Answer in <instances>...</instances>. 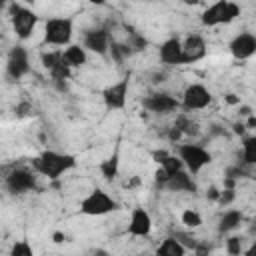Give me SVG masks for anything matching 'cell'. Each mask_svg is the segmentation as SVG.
Here are the masks:
<instances>
[{"instance_id":"37","label":"cell","mask_w":256,"mask_h":256,"mask_svg":"<svg viewBox=\"0 0 256 256\" xmlns=\"http://www.w3.org/2000/svg\"><path fill=\"white\" fill-rule=\"evenodd\" d=\"M224 100H226V104H240V98L236 94H226Z\"/></svg>"},{"instance_id":"39","label":"cell","mask_w":256,"mask_h":256,"mask_svg":"<svg viewBox=\"0 0 256 256\" xmlns=\"http://www.w3.org/2000/svg\"><path fill=\"white\" fill-rule=\"evenodd\" d=\"M248 130H252L254 126H256V116L254 114H248V120H246V124H244Z\"/></svg>"},{"instance_id":"1","label":"cell","mask_w":256,"mask_h":256,"mask_svg":"<svg viewBox=\"0 0 256 256\" xmlns=\"http://www.w3.org/2000/svg\"><path fill=\"white\" fill-rule=\"evenodd\" d=\"M74 166H76V158L72 154H62L56 150H44L32 158V170L36 174L46 176L48 180L60 178L64 172L72 170Z\"/></svg>"},{"instance_id":"2","label":"cell","mask_w":256,"mask_h":256,"mask_svg":"<svg viewBox=\"0 0 256 256\" xmlns=\"http://www.w3.org/2000/svg\"><path fill=\"white\" fill-rule=\"evenodd\" d=\"M74 34V20L68 16H54L44 22V44L68 46Z\"/></svg>"},{"instance_id":"11","label":"cell","mask_w":256,"mask_h":256,"mask_svg":"<svg viewBox=\"0 0 256 256\" xmlns=\"http://www.w3.org/2000/svg\"><path fill=\"white\" fill-rule=\"evenodd\" d=\"M142 106L152 114H170L180 108V100L168 92H154L142 98Z\"/></svg>"},{"instance_id":"27","label":"cell","mask_w":256,"mask_h":256,"mask_svg":"<svg viewBox=\"0 0 256 256\" xmlns=\"http://www.w3.org/2000/svg\"><path fill=\"white\" fill-rule=\"evenodd\" d=\"M182 224H186L188 228H198V226H202V216H200L196 210L186 208V210L182 212Z\"/></svg>"},{"instance_id":"18","label":"cell","mask_w":256,"mask_h":256,"mask_svg":"<svg viewBox=\"0 0 256 256\" xmlns=\"http://www.w3.org/2000/svg\"><path fill=\"white\" fill-rule=\"evenodd\" d=\"M62 58L70 68H82L88 62V54L82 44H68L62 50Z\"/></svg>"},{"instance_id":"29","label":"cell","mask_w":256,"mask_h":256,"mask_svg":"<svg viewBox=\"0 0 256 256\" xmlns=\"http://www.w3.org/2000/svg\"><path fill=\"white\" fill-rule=\"evenodd\" d=\"M10 254H12V256H32L34 250H32V246H30L26 240H20V242H16V244L10 248Z\"/></svg>"},{"instance_id":"7","label":"cell","mask_w":256,"mask_h":256,"mask_svg":"<svg viewBox=\"0 0 256 256\" xmlns=\"http://www.w3.org/2000/svg\"><path fill=\"white\" fill-rule=\"evenodd\" d=\"M4 186L6 190L12 194V196H20V194H28V192H34L38 188V182H36V172L34 170H28V168H12L6 178H4Z\"/></svg>"},{"instance_id":"28","label":"cell","mask_w":256,"mask_h":256,"mask_svg":"<svg viewBox=\"0 0 256 256\" xmlns=\"http://www.w3.org/2000/svg\"><path fill=\"white\" fill-rule=\"evenodd\" d=\"M160 166H162V168L168 172V176L184 168V166H182V160H180L178 156H172V154H168V156H166V158L160 162Z\"/></svg>"},{"instance_id":"31","label":"cell","mask_w":256,"mask_h":256,"mask_svg":"<svg viewBox=\"0 0 256 256\" xmlns=\"http://www.w3.org/2000/svg\"><path fill=\"white\" fill-rule=\"evenodd\" d=\"M236 198V190L234 188H224V190H220V194H218V204L220 206H228L232 200Z\"/></svg>"},{"instance_id":"42","label":"cell","mask_w":256,"mask_h":256,"mask_svg":"<svg viewBox=\"0 0 256 256\" xmlns=\"http://www.w3.org/2000/svg\"><path fill=\"white\" fill-rule=\"evenodd\" d=\"M240 114H242V116H248V114H252V108H250V106H242V108H240Z\"/></svg>"},{"instance_id":"8","label":"cell","mask_w":256,"mask_h":256,"mask_svg":"<svg viewBox=\"0 0 256 256\" xmlns=\"http://www.w3.org/2000/svg\"><path fill=\"white\" fill-rule=\"evenodd\" d=\"M212 102V94L210 90L200 84V82H194V84H188L182 92V100H180V108H184L186 112H192V110H204L208 108V104Z\"/></svg>"},{"instance_id":"22","label":"cell","mask_w":256,"mask_h":256,"mask_svg":"<svg viewBox=\"0 0 256 256\" xmlns=\"http://www.w3.org/2000/svg\"><path fill=\"white\" fill-rule=\"evenodd\" d=\"M256 164V136H242V166Z\"/></svg>"},{"instance_id":"38","label":"cell","mask_w":256,"mask_h":256,"mask_svg":"<svg viewBox=\"0 0 256 256\" xmlns=\"http://www.w3.org/2000/svg\"><path fill=\"white\" fill-rule=\"evenodd\" d=\"M52 240H54L56 244H62V242L66 240V234H64V232H54V234H52Z\"/></svg>"},{"instance_id":"45","label":"cell","mask_w":256,"mask_h":256,"mask_svg":"<svg viewBox=\"0 0 256 256\" xmlns=\"http://www.w3.org/2000/svg\"><path fill=\"white\" fill-rule=\"evenodd\" d=\"M184 2H186V4H198L200 0H184Z\"/></svg>"},{"instance_id":"21","label":"cell","mask_w":256,"mask_h":256,"mask_svg":"<svg viewBox=\"0 0 256 256\" xmlns=\"http://www.w3.org/2000/svg\"><path fill=\"white\" fill-rule=\"evenodd\" d=\"M98 170L104 176V180L112 182L118 176V170H120V156H118V152H114L112 156H108L106 160H102L100 166H98Z\"/></svg>"},{"instance_id":"4","label":"cell","mask_w":256,"mask_h":256,"mask_svg":"<svg viewBox=\"0 0 256 256\" xmlns=\"http://www.w3.org/2000/svg\"><path fill=\"white\" fill-rule=\"evenodd\" d=\"M240 16V6L232 0H216L214 4H210L202 16L200 22L208 28L212 26H220V24H230L232 20H236Z\"/></svg>"},{"instance_id":"43","label":"cell","mask_w":256,"mask_h":256,"mask_svg":"<svg viewBox=\"0 0 256 256\" xmlns=\"http://www.w3.org/2000/svg\"><path fill=\"white\" fill-rule=\"evenodd\" d=\"M12 2H16V0H0V10H4V8H8Z\"/></svg>"},{"instance_id":"41","label":"cell","mask_w":256,"mask_h":256,"mask_svg":"<svg viewBox=\"0 0 256 256\" xmlns=\"http://www.w3.org/2000/svg\"><path fill=\"white\" fill-rule=\"evenodd\" d=\"M26 110H30V104H26V102H24V104H20V106L16 108L18 116H24V114H26Z\"/></svg>"},{"instance_id":"32","label":"cell","mask_w":256,"mask_h":256,"mask_svg":"<svg viewBox=\"0 0 256 256\" xmlns=\"http://www.w3.org/2000/svg\"><path fill=\"white\" fill-rule=\"evenodd\" d=\"M154 180H156V184H160V188H162V184L168 180V172H166L162 166H158L156 172H154Z\"/></svg>"},{"instance_id":"33","label":"cell","mask_w":256,"mask_h":256,"mask_svg":"<svg viewBox=\"0 0 256 256\" xmlns=\"http://www.w3.org/2000/svg\"><path fill=\"white\" fill-rule=\"evenodd\" d=\"M168 154H170V152H166V150H154V152H152V158H154V160L160 164V162H162V160H164Z\"/></svg>"},{"instance_id":"13","label":"cell","mask_w":256,"mask_h":256,"mask_svg":"<svg viewBox=\"0 0 256 256\" xmlns=\"http://www.w3.org/2000/svg\"><path fill=\"white\" fill-rule=\"evenodd\" d=\"M228 48L236 60H248L256 52V36L252 32H240L230 40Z\"/></svg>"},{"instance_id":"19","label":"cell","mask_w":256,"mask_h":256,"mask_svg":"<svg viewBox=\"0 0 256 256\" xmlns=\"http://www.w3.org/2000/svg\"><path fill=\"white\" fill-rule=\"evenodd\" d=\"M242 220H244V214H242L240 210L230 208V210H226V212L220 216V220H218V232H220V234H228V232L236 230V228L242 224Z\"/></svg>"},{"instance_id":"6","label":"cell","mask_w":256,"mask_h":256,"mask_svg":"<svg viewBox=\"0 0 256 256\" xmlns=\"http://www.w3.org/2000/svg\"><path fill=\"white\" fill-rule=\"evenodd\" d=\"M178 158L182 160V166L192 176L198 174L204 166H208L212 162V154L200 144H180L178 146Z\"/></svg>"},{"instance_id":"5","label":"cell","mask_w":256,"mask_h":256,"mask_svg":"<svg viewBox=\"0 0 256 256\" xmlns=\"http://www.w3.org/2000/svg\"><path fill=\"white\" fill-rule=\"evenodd\" d=\"M114 210H118V202L100 188H94L86 198L80 200V212L86 216H104Z\"/></svg>"},{"instance_id":"23","label":"cell","mask_w":256,"mask_h":256,"mask_svg":"<svg viewBox=\"0 0 256 256\" xmlns=\"http://www.w3.org/2000/svg\"><path fill=\"white\" fill-rule=\"evenodd\" d=\"M108 54L112 56V60H114L116 64H122L124 60H128V58L132 56V50L128 48L126 42H116V40L112 38V40H110V46H108Z\"/></svg>"},{"instance_id":"44","label":"cell","mask_w":256,"mask_h":256,"mask_svg":"<svg viewBox=\"0 0 256 256\" xmlns=\"http://www.w3.org/2000/svg\"><path fill=\"white\" fill-rule=\"evenodd\" d=\"M90 4H96V6H104L106 4V0H88Z\"/></svg>"},{"instance_id":"10","label":"cell","mask_w":256,"mask_h":256,"mask_svg":"<svg viewBox=\"0 0 256 256\" xmlns=\"http://www.w3.org/2000/svg\"><path fill=\"white\" fill-rule=\"evenodd\" d=\"M128 90H130V78H122L110 86H106L102 90V100H104V106L108 110H122L126 106V100H128Z\"/></svg>"},{"instance_id":"16","label":"cell","mask_w":256,"mask_h":256,"mask_svg":"<svg viewBox=\"0 0 256 256\" xmlns=\"http://www.w3.org/2000/svg\"><path fill=\"white\" fill-rule=\"evenodd\" d=\"M162 188H166V190H170V192H188V194H196V190H198V186H196L192 174H190L186 168H182V170L170 174L168 180L162 184Z\"/></svg>"},{"instance_id":"15","label":"cell","mask_w":256,"mask_h":256,"mask_svg":"<svg viewBox=\"0 0 256 256\" xmlns=\"http://www.w3.org/2000/svg\"><path fill=\"white\" fill-rule=\"evenodd\" d=\"M152 232V216L148 210L144 208H134L130 212V222H128V234L130 236H138V238H146Z\"/></svg>"},{"instance_id":"17","label":"cell","mask_w":256,"mask_h":256,"mask_svg":"<svg viewBox=\"0 0 256 256\" xmlns=\"http://www.w3.org/2000/svg\"><path fill=\"white\" fill-rule=\"evenodd\" d=\"M158 58L164 66H180L182 64V40L180 38H168L158 48Z\"/></svg>"},{"instance_id":"35","label":"cell","mask_w":256,"mask_h":256,"mask_svg":"<svg viewBox=\"0 0 256 256\" xmlns=\"http://www.w3.org/2000/svg\"><path fill=\"white\" fill-rule=\"evenodd\" d=\"M232 128H234V134H240V136H244V132H246V126H244L242 122L232 124Z\"/></svg>"},{"instance_id":"36","label":"cell","mask_w":256,"mask_h":256,"mask_svg":"<svg viewBox=\"0 0 256 256\" xmlns=\"http://www.w3.org/2000/svg\"><path fill=\"white\" fill-rule=\"evenodd\" d=\"M218 194H220V190H218L216 186H210V188H208V194H206V196H208L210 200H218Z\"/></svg>"},{"instance_id":"9","label":"cell","mask_w":256,"mask_h":256,"mask_svg":"<svg viewBox=\"0 0 256 256\" xmlns=\"http://www.w3.org/2000/svg\"><path fill=\"white\" fill-rule=\"evenodd\" d=\"M30 72V58H28V50L22 44H16L14 48H10L8 58H6V76L10 80H20Z\"/></svg>"},{"instance_id":"34","label":"cell","mask_w":256,"mask_h":256,"mask_svg":"<svg viewBox=\"0 0 256 256\" xmlns=\"http://www.w3.org/2000/svg\"><path fill=\"white\" fill-rule=\"evenodd\" d=\"M180 136H182V132H180V130H178V128H176V126H172V128H170V130H168V138H170V140H172V142H176V140H178V138H180Z\"/></svg>"},{"instance_id":"46","label":"cell","mask_w":256,"mask_h":256,"mask_svg":"<svg viewBox=\"0 0 256 256\" xmlns=\"http://www.w3.org/2000/svg\"><path fill=\"white\" fill-rule=\"evenodd\" d=\"M138 2H156V0H138Z\"/></svg>"},{"instance_id":"40","label":"cell","mask_w":256,"mask_h":256,"mask_svg":"<svg viewBox=\"0 0 256 256\" xmlns=\"http://www.w3.org/2000/svg\"><path fill=\"white\" fill-rule=\"evenodd\" d=\"M224 188H236V180L230 176H224Z\"/></svg>"},{"instance_id":"14","label":"cell","mask_w":256,"mask_h":256,"mask_svg":"<svg viewBox=\"0 0 256 256\" xmlns=\"http://www.w3.org/2000/svg\"><path fill=\"white\" fill-rule=\"evenodd\" d=\"M208 48L200 34H188L182 40V64H194L206 56Z\"/></svg>"},{"instance_id":"25","label":"cell","mask_w":256,"mask_h":256,"mask_svg":"<svg viewBox=\"0 0 256 256\" xmlns=\"http://www.w3.org/2000/svg\"><path fill=\"white\" fill-rule=\"evenodd\" d=\"M174 126H176L182 134H188V136H196V134H198V124H196L194 120H190L186 114H180V116L176 118Z\"/></svg>"},{"instance_id":"30","label":"cell","mask_w":256,"mask_h":256,"mask_svg":"<svg viewBox=\"0 0 256 256\" xmlns=\"http://www.w3.org/2000/svg\"><path fill=\"white\" fill-rule=\"evenodd\" d=\"M226 252L230 256H238L242 252V238L240 236H230L226 240Z\"/></svg>"},{"instance_id":"12","label":"cell","mask_w":256,"mask_h":256,"mask_svg":"<svg viewBox=\"0 0 256 256\" xmlns=\"http://www.w3.org/2000/svg\"><path fill=\"white\" fill-rule=\"evenodd\" d=\"M110 30L108 28H90L82 34V46L86 48V52H94L100 56L108 54V46H110Z\"/></svg>"},{"instance_id":"20","label":"cell","mask_w":256,"mask_h":256,"mask_svg":"<svg viewBox=\"0 0 256 256\" xmlns=\"http://www.w3.org/2000/svg\"><path fill=\"white\" fill-rule=\"evenodd\" d=\"M188 252V248L174 236H168L160 242V246L156 248V254L158 256H184Z\"/></svg>"},{"instance_id":"24","label":"cell","mask_w":256,"mask_h":256,"mask_svg":"<svg viewBox=\"0 0 256 256\" xmlns=\"http://www.w3.org/2000/svg\"><path fill=\"white\" fill-rule=\"evenodd\" d=\"M126 44H128V48L132 50V54L144 52V50L148 48V40H146L140 32H136V30H132V28H128V40H126Z\"/></svg>"},{"instance_id":"3","label":"cell","mask_w":256,"mask_h":256,"mask_svg":"<svg viewBox=\"0 0 256 256\" xmlns=\"http://www.w3.org/2000/svg\"><path fill=\"white\" fill-rule=\"evenodd\" d=\"M8 14H10V22H12V30H14L16 38L28 40L34 34V28L38 24V14L30 8L18 4V0L8 6Z\"/></svg>"},{"instance_id":"26","label":"cell","mask_w":256,"mask_h":256,"mask_svg":"<svg viewBox=\"0 0 256 256\" xmlns=\"http://www.w3.org/2000/svg\"><path fill=\"white\" fill-rule=\"evenodd\" d=\"M60 60H62V50H52V52H42L40 54V62L46 70H52Z\"/></svg>"}]
</instances>
